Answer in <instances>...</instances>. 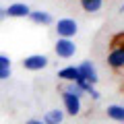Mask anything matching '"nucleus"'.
Here are the masks:
<instances>
[{
	"instance_id": "39448f33",
	"label": "nucleus",
	"mask_w": 124,
	"mask_h": 124,
	"mask_svg": "<svg viewBox=\"0 0 124 124\" xmlns=\"http://www.w3.org/2000/svg\"><path fill=\"white\" fill-rule=\"evenodd\" d=\"M108 66L112 70H124V44L122 46H114L108 52Z\"/></svg>"
},
{
	"instance_id": "7ed1b4c3",
	"label": "nucleus",
	"mask_w": 124,
	"mask_h": 124,
	"mask_svg": "<svg viewBox=\"0 0 124 124\" xmlns=\"http://www.w3.org/2000/svg\"><path fill=\"white\" fill-rule=\"evenodd\" d=\"M54 52H56V56L62 58V60L72 58V56L77 54V44H75V39H60V37H58L56 44H54Z\"/></svg>"
},
{
	"instance_id": "412c9836",
	"label": "nucleus",
	"mask_w": 124,
	"mask_h": 124,
	"mask_svg": "<svg viewBox=\"0 0 124 124\" xmlns=\"http://www.w3.org/2000/svg\"><path fill=\"white\" fill-rule=\"evenodd\" d=\"M122 124H124V122H122Z\"/></svg>"
},
{
	"instance_id": "0eeeda50",
	"label": "nucleus",
	"mask_w": 124,
	"mask_h": 124,
	"mask_svg": "<svg viewBox=\"0 0 124 124\" xmlns=\"http://www.w3.org/2000/svg\"><path fill=\"white\" fill-rule=\"evenodd\" d=\"M4 13H6V17H10V19H23V17H29L31 8L25 4V2H15V4L6 6Z\"/></svg>"
},
{
	"instance_id": "2eb2a0df",
	"label": "nucleus",
	"mask_w": 124,
	"mask_h": 124,
	"mask_svg": "<svg viewBox=\"0 0 124 124\" xmlns=\"http://www.w3.org/2000/svg\"><path fill=\"white\" fill-rule=\"evenodd\" d=\"M10 75H13V68H2L0 66V81H6Z\"/></svg>"
},
{
	"instance_id": "aec40b11",
	"label": "nucleus",
	"mask_w": 124,
	"mask_h": 124,
	"mask_svg": "<svg viewBox=\"0 0 124 124\" xmlns=\"http://www.w3.org/2000/svg\"><path fill=\"white\" fill-rule=\"evenodd\" d=\"M122 85H124V70H122Z\"/></svg>"
},
{
	"instance_id": "a211bd4d",
	"label": "nucleus",
	"mask_w": 124,
	"mask_h": 124,
	"mask_svg": "<svg viewBox=\"0 0 124 124\" xmlns=\"http://www.w3.org/2000/svg\"><path fill=\"white\" fill-rule=\"evenodd\" d=\"M6 19V13H4V6H0V21H4Z\"/></svg>"
},
{
	"instance_id": "f03ea898",
	"label": "nucleus",
	"mask_w": 124,
	"mask_h": 124,
	"mask_svg": "<svg viewBox=\"0 0 124 124\" xmlns=\"http://www.w3.org/2000/svg\"><path fill=\"white\" fill-rule=\"evenodd\" d=\"M48 64H50V58L46 54H31V56L23 58V68L31 72L44 70V68H48Z\"/></svg>"
},
{
	"instance_id": "ddd939ff",
	"label": "nucleus",
	"mask_w": 124,
	"mask_h": 124,
	"mask_svg": "<svg viewBox=\"0 0 124 124\" xmlns=\"http://www.w3.org/2000/svg\"><path fill=\"white\" fill-rule=\"evenodd\" d=\"M62 91L70 93V95H75V97H83V95H85V93H83V89H81V87H79L77 83H66Z\"/></svg>"
},
{
	"instance_id": "9d476101",
	"label": "nucleus",
	"mask_w": 124,
	"mask_h": 124,
	"mask_svg": "<svg viewBox=\"0 0 124 124\" xmlns=\"http://www.w3.org/2000/svg\"><path fill=\"white\" fill-rule=\"evenodd\" d=\"M29 19L35 23V25H44V27L54 23V17L48 13V10H31V13H29Z\"/></svg>"
},
{
	"instance_id": "dca6fc26",
	"label": "nucleus",
	"mask_w": 124,
	"mask_h": 124,
	"mask_svg": "<svg viewBox=\"0 0 124 124\" xmlns=\"http://www.w3.org/2000/svg\"><path fill=\"white\" fill-rule=\"evenodd\" d=\"M87 95H89L91 99H95V101H97V99L101 97V95H99V91H97L95 87H91V89H89V91H87Z\"/></svg>"
},
{
	"instance_id": "1a4fd4ad",
	"label": "nucleus",
	"mask_w": 124,
	"mask_h": 124,
	"mask_svg": "<svg viewBox=\"0 0 124 124\" xmlns=\"http://www.w3.org/2000/svg\"><path fill=\"white\" fill-rule=\"evenodd\" d=\"M64 118H66L64 110H58V108H54V110H48V112L44 114L41 122H44V124H62V122H64Z\"/></svg>"
},
{
	"instance_id": "f8f14e48",
	"label": "nucleus",
	"mask_w": 124,
	"mask_h": 124,
	"mask_svg": "<svg viewBox=\"0 0 124 124\" xmlns=\"http://www.w3.org/2000/svg\"><path fill=\"white\" fill-rule=\"evenodd\" d=\"M79 2H81V8L85 13H97L103 6V0H79Z\"/></svg>"
},
{
	"instance_id": "6ab92c4d",
	"label": "nucleus",
	"mask_w": 124,
	"mask_h": 124,
	"mask_svg": "<svg viewBox=\"0 0 124 124\" xmlns=\"http://www.w3.org/2000/svg\"><path fill=\"white\" fill-rule=\"evenodd\" d=\"M120 13H124V4H122V6H120Z\"/></svg>"
},
{
	"instance_id": "4468645a",
	"label": "nucleus",
	"mask_w": 124,
	"mask_h": 124,
	"mask_svg": "<svg viewBox=\"0 0 124 124\" xmlns=\"http://www.w3.org/2000/svg\"><path fill=\"white\" fill-rule=\"evenodd\" d=\"M0 66H2V68H13V60H10V56L0 54Z\"/></svg>"
},
{
	"instance_id": "20e7f679",
	"label": "nucleus",
	"mask_w": 124,
	"mask_h": 124,
	"mask_svg": "<svg viewBox=\"0 0 124 124\" xmlns=\"http://www.w3.org/2000/svg\"><path fill=\"white\" fill-rule=\"evenodd\" d=\"M62 106H64V114L66 116H79L81 110H83V101H81V97H75V95H70V93L62 91Z\"/></svg>"
},
{
	"instance_id": "6e6552de",
	"label": "nucleus",
	"mask_w": 124,
	"mask_h": 124,
	"mask_svg": "<svg viewBox=\"0 0 124 124\" xmlns=\"http://www.w3.org/2000/svg\"><path fill=\"white\" fill-rule=\"evenodd\" d=\"M58 77H60L62 81H66V83H81V81H83V77H81L79 68H77L75 64L60 68V70H58Z\"/></svg>"
},
{
	"instance_id": "9b49d317",
	"label": "nucleus",
	"mask_w": 124,
	"mask_h": 124,
	"mask_svg": "<svg viewBox=\"0 0 124 124\" xmlns=\"http://www.w3.org/2000/svg\"><path fill=\"white\" fill-rule=\"evenodd\" d=\"M106 114L114 122H124V106H108Z\"/></svg>"
},
{
	"instance_id": "f257e3e1",
	"label": "nucleus",
	"mask_w": 124,
	"mask_h": 124,
	"mask_svg": "<svg viewBox=\"0 0 124 124\" xmlns=\"http://www.w3.org/2000/svg\"><path fill=\"white\" fill-rule=\"evenodd\" d=\"M54 29H56V35L60 39H75V35L79 33V23L70 17H62L54 21Z\"/></svg>"
},
{
	"instance_id": "423d86ee",
	"label": "nucleus",
	"mask_w": 124,
	"mask_h": 124,
	"mask_svg": "<svg viewBox=\"0 0 124 124\" xmlns=\"http://www.w3.org/2000/svg\"><path fill=\"white\" fill-rule=\"evenodd\" d=\"M77 68H79V72H81V77H83V81H87L89 85H93V87H95V83L99 81V75H97L95 64H93L91 60H83L81 64H77Z\"/></svg>"
},
{
	"instance_id": "f3484780",
	"label": "nucleus",
	"mask_w": 124,
	"mask_h": 124,
	"mask_svg": "<svg viewBox=\"0 0 124 124\" xmlns=\"http://www.w3.org/2000/svg\"><path fill=\"white\" fill-rule=\"evenodd\" d=\"M25 124H44V122H41V120H37V118H31V120H27Z\"/></svg>"
}]
</instances>
